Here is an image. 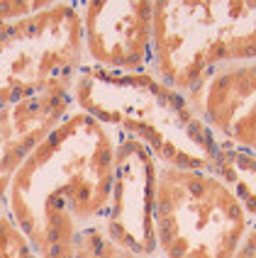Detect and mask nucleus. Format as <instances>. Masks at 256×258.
<instances>
[{
    "label": "nucleus",
    "instance_id": "13",
    "mask_svg": "<svg viewBox=\"0 0 256 258\" xmlns=\"http://www.w3.org/2000/svg\"><path fill=\"white\" fill-rule=\"evenodd\" d=\"M54 0H0V25L15 22L52 8Z\"/></svg>",
    "mask_w": 256,
    "mask_h": 258
},
{
    "label": "nucleus",
    "instance_id": "5",
    "mask_svg": "<svg viewBox=\"0 0 256 258\" xmlns=\"http://www.w3.org/2000/svg\"><path fill=\"white\" fill-rule=\"evenodd\" d=\"M85 66L78 0L0 25V107L66 93Z\"/></svg>",
    "mask_w": 256,
    "mask_h": 258
},
{
    "label": "nucleus",
    "instance_id": "2",
    "mask_svg": "<svg viewBox=\"0 0 256 258\" xmlns=\"http://www.w3.org/2000/svg\"><path fill=\"white\" fill-rule=\"evenodd\" d=\"M71 100L115 134L142 144L159 166L210 171L222 146L188 95L151 71L120 73L85 63L73 81Z\"/></svg>",
    "mask_w": 256,
    "mask_h": 258
},
{
    "label": "nucleus",
    "instance_id": "7",
    "mask_svg": "<svg viewBox=\"0 0 256 258\" xmlns=\"http://www.w3.org/2000/svg\"><path fill=\"white\" fill-rule=\"evenodd\" d=\"M157 175V158L142 144L117 134L110 205L100 229L115 244L146 258H159L154 234Z\"/></svg>",
    "mask_w": 256,
    "mask_h": 258
},
{
    "label": "nucleus",
    "instance_id": "10",
    "mask_svg": "<svg viewBox=\"0 0 256 258\" xmlns=\"http://www.w3.org/2000/svg\"><path fill=\"white\" fill-rule=\"evenodd\" d=\"M210 173H215L242 202L244 212L256 227V154L222 144Z\"/></svg>",
    "mask_w": 256,
    "mask_h": 258
},
{
    "label": "nucleus",
    "instance_id": "1",
    "mask_svg": "<svg viewBox=\"0 0 256 258\" xmlns=\"http://www.w3.org/2000/svg\"><path fill=\"white\" fill-rule=\"evenodd\" d=\"M115 151L113 129L73 107L17 171L5 215L37 258H73L78 234L103 224Z\"/></svg>",
    "mask_w": 256,
    "mask_h": 258
},
{
    "label": "nucleus",
    "instance_id": "14",
    "mask_svg": "<svg viewBox=\"0 0 256 258\" xmlns=\"http://www.w3.org/2000/svg\"><path fill=\"white\" fill-rule=\"evenodd\" d=\"M237 258H256V227L249 229V234H246V239H244V244H242V248H239Z\"/></svg>",
    "mask_w": 256,
    "mask_h": 258
},
{
    "label": "nucleus",
    "instance_id": "11",
    "mask_svg": "<svg viewBox=\"0 0 256 258\" xmlns=\"http://www.w3.org/2000/svg\"><path fill=\"white\" fill-rule=\"evenodd\" d=\"M73 258H146L125 246L115 244L113 239L100 229V227H88L78 234V241L73 248Z\"/></svg>",
    "mask_w": 256,
    "mask_h": 258
},
{
    "label": "nucleus",
    "instance_id": "8",
    "mask_svg": "<svg viewBox=\"0 0 256 258\" xmlns=\"http://www.w3.org/2000/svg\"><path fill=\"white\" fill-rule=\"evenodd\" d=\"M185 95L220 144L256 154V61L217 66Z\"/></svg>",
    "mask_w": 256,
    "mask_h": 258
},
{
    "label": "nucleus",
    "instance_id": "12",
    "mask_svg": "<svg viewBox=\"0 0 256 258\" xmlns=\"http://www.w3.org/2000/svg\"><path fill=\"white\" fill-rule=\"evenodd\" d=\"M0 258H37L27 239L5 212L0 215Z\"/></svg>",
    "mask_w": 256,
    "mask_h": 258
},
{
    "label": "nucleus",
    "instance_id": "4",
    "mask_svg": "<svg viewBox=\"0 0 256 258\" xmlns=\"http://www.w3.org/2000/svg\"><path fill=\"white\" fill-rule=\"evenodd\" d=\"M251 219L215 173L159 166L154 234L159 258H237Z\"/></svg>",
    "mask_w": 256,
    "mask_h": 258
},
{
    "label": "nucleus",
    "instance_id": "9",
    "mask_svg": "<svg viewBox=\"0 0 256 258\" xmlns=\"http://www.w3.org/2000/svg\"><path fill=\"white\" fill-rule=\"evenodd\" d=\"M73 110L71 95L52 93L0 107V215L17 171Z\"/></svg>",
    "mask_w": 256,
    "mask_h": 258
},
{
    "label": "nucleus",
    "instance_id": "6",
    "mask_svg": "<svg viewBox=\"0 0 256 258\" xmlns=\"http://www.w3.org/2000/svg\"><path fill=\"white\" fill-rule=\"evenodd\" d=\"M85 63L120 73L151 71V0H78Z\"/></svg>",
    "mask_w": 256,
    "mask_h": 258
},
{
    "label": "nucleus",
    "instance_id": "3",
    "mask_svg": "<svg viewBox=\"0 0 256 258\" xmlns=\"http://www.w3.org/2000/svg\"><path fill=\"white\" fill-rule=\"evenodd\" d=\"M256 61V0L154 3L151 73L190 93L227 63Z\"/></svg>",
    "mask_w": 256,
    "mask_h": 258
}]
</instances>
